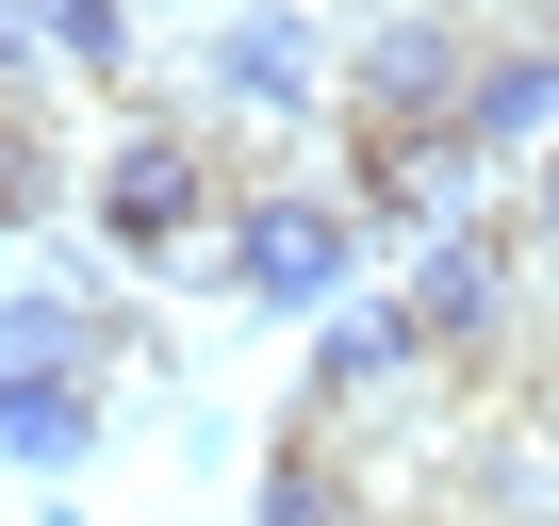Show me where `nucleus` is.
<instances>
[{
	"instance_id": "obj_11",
	"label": "nucleus",
	"mask_w": 559,
	"mask_h": 526,
	"mask_svg": "<svg viewBox=\"0 0 559 526\" xmlns=\"http://www.w3.org/2000/svg\"><path fill=\"white\" fill-rule=\"evenodd\" d=\"M34 17H50V50H67V67H132L148 0H34Z\"/></svg>"
},
{
	"instance_id": "obj_2",
	"label": "nucleus",
	"mask_w": 559,
	"mask_h": 526,
	"mask_svg": "<svg viewBox=\"0 0 559 526\" xmlns=\"http://www.w3.org/2000/svg\"><path fill=\"white\" fill-rule=\"evenodd\" d=\"M477 67H493V34H461L444 0H395V17L346 50V132H379V148H444L461 99H477ZM444 165H461V148H444Z\"/></svg>"
},
{
	"instance_id": "obj_4",
	"label": "nucleus",
	"mask_w": 559,
	"mask_h": 526,
	"mask_svg": "<svg viewBox=\"0 0 559 526\" xmlns=\"http://www.w3.org/2000/svg\"><path fill=\"white\" fill-rule=\"evenodd\" d=\"M230 297H247V313H313V330H330V313L362 297V214L313 198V181H263V198L230 214Z\"/></svg>"
},
{
	"instance_id": "obj_8",
	"label": "nucleus",
	"mask_w": 559,
	"mask_h": 526,
	"mask_svg": "<svg viewBox=\"0 0 559 526\" xmlns=\"http://www.w3.org/2000/svg\"><path fill=\"white\" fill-rule=\"evenodd\" d=\"M83 461H99V379L0 362V477H83Z\"/></svg>"
},
{
	"instance_id": "obj_9",
	"label": "nucleus",
	"mask_w": 559,
	"mask_h": 526,
	"mask_svg": "<svg viewBox=\"0 0 559 526\" xmlns=\"http://www.w3.org/2000/svg\"><path fill=\"white\" fill-rule=\"evenodd\" d=\"M247 526H379V493H362V461H346V428H280V461H263V493H247Z\"/></svg>"
},
{
	"instance_id": "obj_1",
	"label": "nucleus",
	"mask_w": 559,
	"mask_h": 526,
	"mask_svg": "<svg viewBox=\"0 0 559 526\" xmlns=\"http://www.w3.org/2000/svg\"><path fill=\"white\" fill-rule=\"evenodd\" d=\"M230 181H214V132H181V116H132L99 165H83V230L116 247V263H148V280H230Z\"/></svg>"
},
{
	"instance_id": "obj_6",
	"label": "nucleus",
	"mask_w": 559,
	"mask_h": 526,
	"mask_svg": "<svg viewBox=\"0 0 559 526\" xmlns=\"http://www.w3.org/2000/svg\"><path fill=\"white\" fill-rule=\"evenodd\" d=\"M198 83L230 99V116H313L346 67H330V34L297 17V0H247V17H214V50H198Z\"/></svg>"
},
{
	"instance_id": "obj_12",
	"label": "nucleus",
	"mask_w": 559,
	"mask_h": 526,
	"mask_svg": "<svg viewBox=\"0 0 559 526\" xmlns=\"http://www.w3.org/2000/svg\"><path fill=\"white\" fill-rule=\"evenodd\" d=\"M526 247H543V263H559V148H543V165H526Z\"/></svg>"
},
{
	"instance_id": "obj_5",
	"label": "nucleus",
	"mask_w": 559,
	"mask_h": 526,
	"mask_svg": "<svg viewBox=\"0 0 559 526\" xmlns=\"http://www.w3.org/2000/svg\"><path fill=\"white\" fill-rule=\"evenodd\" d=\"M444 362H428V330H412V297H346L330 330H313V379H297V428H346V411H395V395H428Z\"/></svg>"
},
{
	"instance_id": "obj_7",
	"label": "nucleus",
	"mask_w": 559,
	"mask_h": 526,
	"mask_svg": "<svg viewBox=\"0 0 559 526\" xmlns=\"http://www.w3.org/2000/svg\"><path fill=\"white\" fill-rule=\"evenodd\" d=\"M444 148H461V165H543V148H559V50L493 34V67H477V99H461Z\"/></svg>"
},
{
	"instance_id": "obj_10",
	"label": "nucleus",
	"mask_w": 559,
	"mask_h": 526,
	"mask_svg": "<svg viewBox=\"0 0 559 526\" xmlns=\"http://www.w3.org/2000/svg\"><path fill=\"white\" fill-rule=\"evenodd\" d=\"M50 214H67V148L34 99H0V230H50Z\"/></svg>"
},
{
	"instance_id": "obj_13",
	"label": "nucleus",
	"mask_w": 559,
	"mask_h": 526,
	"mask_svg": "<svg viewBox=\"0 0 559 526\" xmlns=\"http://www.w3.org/2000/svg\"><path fill=\"white\" fill-rule=\"evenodd\" d=\"M510 34H526V50H559V0H526V17H510Z\"/></svg>"
},
{
	"instance_id": "obj_3",
	"label": "nucleus",
	"mask_w": 559,
	"mask_h": 526,
	"mask_svg": "<svg viewBox=\"0 0 559 526\" xmlns=\"http://www.w3.org/2000/svg\"><path fill=\"white\" fill-rule=\"evenodd\" d=\"M526 263H543L526 214H461V230L412 247V280H395V297H412L428 362H510V346H526Z\"/></svg>"
}]
</instances>
